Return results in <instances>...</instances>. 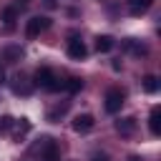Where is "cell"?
Wrapping results in <instances>:
<instances>
[{
  "label": "cell",
  "instance_id": "cell-1",
  "mask_svg": "<svg viewBox=\"0 0 161 161\" xmlns=\"http://www.w3.org/2000/svg\"><path fill=\"white\" fill-rule=\"evenodd\" d=\"M33 83L40 86V88H45V91H60V88H63V80H60L50 68H38V70L33 73Z\"/></svg>",
  "mask_w": 161,
  "mask_h": 161
},
{
  "label": "cell",
  "instance_id": "cell-2",
  "mask_svg": "<svg viewBox=\"0 0 161 161\" xmlns=\"http://www.w3.org/2000/svg\"><path fill=\"white\" fill-rule=\"evenodd\" d=\"M123 103H126V93H123L121 88H108V91H106V98H103V108H106L108 113H118Z\"/></svg>",
  "mask_w": 161,
  "mask_h": 161
},
{
  "label": "cell",
  "instance_id": "cell-3",
  "mask_svg": "<svg viewBox=\"0 0 161 161\" xmlns=\"http://www.w3.org/2000/svg\"><path fill=\"white\" fill-rule=\"evenodd\" d=\"M48 28H50V18L35 15V18H30V20L25 23V35H28V38H38V35L45 33Z\"/></svg>",
  "mask_w": 161,
  "mask_h": 161
},
{
  "label": "cell",
  "instance_id": "cell-4",
  "mask_svg": "<svg viewBox=\"0 0 161 161\" xmlns=\"http://www.w3.org/2000/svg\"><path fill=\"white\" fill-rule=\"evenodd\" d=\"M86 45H83V40L78 38V33H70L68 35V55L73 58V60H83L86 58Z\"/></svg>",
  "mask_w": 161,
  "mask_h": 161
},
{
  "label": "cell",
  "instance_id": "cell-5",
  "mask_svg": "<svg viewBox=\"0 0 161 161\" xmlns=\"http://www.w3.org/2000/svg\"><path fill=\"white\" fill-rule=\"evenodd\" d=\"M40 161H60V148L50 138H40Z\"/></svg>",
  "mask_w": 161,
  "mask_h": 161
},
{
  "label": "cell",
  "instance_id": "cell-6",
  "mask_svg": "<svg viewBox=\"0 0 161 161\" xmlns=\"http://www.w3.org/2000/svg\"><path fill=\"white\" fill-rule=\"evenodd\" d=\"M93 126H96V121H93L91 113H78L73 118V131L75 133H88V131H93Z\"/></svg>",
  "mask_w": 161,
  "mask_h": 161
},
{
  "label": "cell",
  "instance_id": "cell-7",
  "mask_svg": "<svg viewBox=\"0 0 161 161\" xmlns=\"http://www.w3.org/2000/svg\"><path fill=\"white\" fill-rule=\"evenodd\" d=\"M10 133H13V138L15 141H20L28 131H30V121L28 118H13V123H10V128H8Z\"/></svg>",
  "mask_w": 161,
  "mask_h": 161
},
{
  "label": "cell",
  "instance_id": "cell-8",
  "mask_svg": "<svg viewBox=\"0 0 161 161\" xmlns=\"http://www.w3.org/2000/svg\"><path fill=\"white\" fill-rule=\"evenodd\" d=\"M116 131H118L121 136H131V133L136 131V118H133V116H126V118L116 121Z\"/></svg>",
  "mask_w": 161,
  "mask_h": 161
},
{
  "label": "cell",
  "instance_id": "cell-9",
  "mask_svg": "<svg viewBox=\"0 0 161 161\" xmlns=\"http://www.w3.org/2000/svg\"><path fill=\"white\" fill-rule=\"evenodd\" d=\"M151 5H153V0H128V13L131 15H143Z\"/></svg>",
  "mask_w": 161,
  "mask_h": 161
},
{
  "label": "cell",
  "instance_id": "cell-10",
  "mask_svg": "<svg viewBox=\"0 0 161 161\" xmlns=\"http://www.w3.org/2000/svg\"><path fill=\"white\" fill-rule=\"evenodd\" d=\"M148 128H151V133H153V136H158V133H161V108H158V106H156V108H151Z\"/></svg>",
  "mask_w": 161,
  "mask_h": 161
},
{
  "label": "cell",
  "instance_id": "cell-11",
  "mask_svg": "<svg viewBox=\"0 0 161 161\" xmlns=\"http://www.w3.org/2000/svg\"><path fill=\"white\" fill-rule=\"evenodd\" d=\"M3 58H5L8 63H15V60L23 58V48H20V45H8V48L3 50Z\"/></svg>",
  "mask_w": 161,
  "mask_h": 161
},
{
  "label": "cell",
  "instance_id": "cell-12",
  "mask_svg": "<svg viewBox=\"0 0 161 161\" xmlns=\"http://www.w3.org/2000/svg\"><path fill=\"white\" fill-rule=\"evenodd\" d=\"M111 48H113V38L111 35H98L96 38V50L98 53H108Z\"/></svg>",
  "mask_w": 161,
  "mask_h": 161
},
{
  "label": "cell",
  "instance_id": "cell-13",
  "mask_svg": "<svg viewBox=\"0 0 161 161\" xmlns=\"http://www.w3.org/2000/svg\"><path fill=\"white\" fill-rule=\"evenodd\" d=\"M13 80H15V83H13V91H15V93H23V96H28V93H30V88H33V86H30V83H23V80H25V75H15Z\"/></svg>",
  "mask_w": 161,
  "mask_h": 161
},
{
  "label": "cell",
  "instance_id": "cell-14",
  "mask_svg": "<svg viewBox=\"0 0 161 161\" xmlns=\"http://www.w3.org/2000/svg\"><path fill=\"white\" fill-rule=\"evenodd\" d=\"M65 113H68V103H58L55 108H50V111H48V121H53V123H55V121H58V118H63Z\"/></svg>",
  "mask_w": 161,
  "mask_h": 161
},
{
  "label": "cell",
  "instance_id": "cell-15",
  "mask_svg": "<svg viewBox=\"0 0 161 161\" xmlns=\"http://www.w3.org/2000/svg\"><path fill=\"white\" fill-rule=\"evenodd\" d=\"M63 88H65V91H70V93H78V91L83 88V80H80V78H75V75H70L68 80H63Z\"/></svg>",
  "mask_w": 161,
  "mask_h": 161
},
{
  "label": "cell",
  "instance_id": "cell-16",
  "mask_svg": "<svg viewBox=\"0 0 161 161\" xmlns=\"http://www.w3.org/2000/svg\"><path fill=\"white\" fill-rule=\"evenodd\" d=\"M143 91L146 93H156L158 91V78L156 75H146L143 78Z\"/></svg>",
  "mask_w": 161,
  "mask_h": 161
},
{
  "label": "cell",
  "instance_id": "cell-17",
  "mask_svg": "<svg viewBox=\"0 0 161 161\" xmlns=\"http://www.w3.org/2000/svg\"><path fill=\"white\" fill-rule=\"evenodd\" d=\"M15 18H18V8H5V10H3V20H5L8 25H13Z\"/></svg>",
  "mask_w": 161,
  "mask_h": 161
},
{
  "label": "cell",
  "instance_id": "cell-18",
  "mask_svg": "<svg viewBox=\"0 0 161 161\" xmlns=\"http://www.w3.org/2000/svg\"><path fill=\"white\" fill-rule=\"evenodd\" d=\"M93 161H108V158H106V153H96V156H93Z\"/></svg>",
  "mask_w": 161,
  "mask_h": 161
},
{
  "label": "cell",
  "instance_id": "cell-19",
  "mask_svg": "<svg viewBox=\"0 0 161 161\" xmlns=\"http://www.w3.org/2000/svg\"><path fill=\"white\" fill-rule=\"evenodd\" d=\"M28 3H30V0H18V5H20V8H25Z\"/></svg>",
  "mask_w": 161,
  "mask_h": 161
},
{
  "label": "cell",
  "instance_id": "cell-20",
  "mask_svg": "<svg viewBox=\"0 0 161 161\" xmlns=\"http://www.w3.org/2000/svg\"><path fill=\"white\" fill-rule=\"evenodd\" d=\"M128 161H141V158H138V156H131V158H128Z\"/></svg>",
  "mask_w": 161,
  "mask_h": 161
},
{
  "label": "cell",
  "instance_id": "cell-21",
  "mask_svg": "<svg viewBox=\"0 0 161 161\" xmlns=\"http://www.w3.org/2000/svg\"><path fill=\"white\" fill-rule=\"evenodd\" d=\"M45 3H48V5H53V0H45Z\"/></svg>",
  "mask_w": 161,
  "mask_h": 161
}]
</instances>
